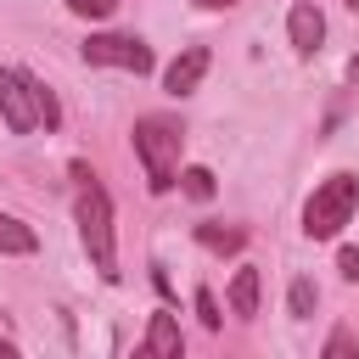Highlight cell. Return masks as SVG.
<instances>
[{"label":"cell","mask_w":359,"mask_h":359,"mask_svg":"<svg viewBox=\"0 0 359 359\" xmlns=\"http://www.w3.org/2000/svg\"><path fill=\"white\" fill-rule=\"evenodd\" d=\"M73 219H79V241H84V258H90V269L112 286L123 269H118V230H112V196H107V185L95 180V168L90 163H73Z\"/></svg>","instance_id":"cell-1"},{"label":"cell","mask_w":359,"mask_h":359,"mask_svg":"<svg viewBox=\"0 0 359 359\" xmlns=\"http://www.w3.org/2000/svg\"><path fill=\"white\" fill-rule=\"evenodd\" d=\"M129 146H135V163H140V174H146V191H151V196H168V191L180 185V151H185L180 118H168V112L135 118Z\"/></svg>","instance_id":"cell-2"},{"label":"cell","mask_w":359,"mask_h":359,"mask_svg":"<svg viewBox=\"0 0 359 359\" xmlns=\"http://www.w3.org/2000/svg\"><path fill=\"white\" fill-rule=\"evenodd\" d=\"M353 213H359V174L337 168V174H325L309 191V202H303V236L309 241H337Z\"/></svg>","instance_id":"cell-3"},{"label":"cell","mask_w":359,"mask_h":359,"mask_svg":"<svg viewBox=\"0 0 359 359\" xmlns=\"http://www.w3.org/2000/svg\"><path fill=\"white\" fill-rule=\"evenodd\" d=\"M79 56H84L90 67H123V73H135V79H146V73L157 67V56H151V45H146L140 34H90V39L79 45Z\"/></svg>","instance_id":"cell-4"},{"label":"cell","mask_w":359,"mask_h":359,"mask_svg":"<svg viewBox=\"0 0 359 359\" xmlns=\"http://www.w3.org/2000/svg\"><path fill=\"white\" fill-rule=\"evenodd\" d=\"M0 123L11 135H34L39 123V101H34V73L28 67H0Z\"/></svg>","instance_id":"cell-5"},{"label":"cell","mask_w":359,"mask_h":359,"mask_svg":"<svg viewBox=\"0 0 359 359\" xmlns=\"http://www.w3.org/2000/svg\"><path fill=\"white\" fill-rule=\"evenodd\" d=\"M208 67H213V50H208V45H185V50L163 67V95H174V101L196 95L202 79H208Z\"/></svg>","instance_id":"cell-6"},{"label":"cell","mask_w":359,"mask_h":359,"mask_svg":"<svg viewBox=\"0 0 359 359\" xmlns=\"http://www.w3.org/2000/svg\"><path fill=\"white\" fill-rule=\"evenodd\" d=\"M286 39H292L297 56H314V50L325 45V17H320L314 0H292V11H286Z\"/></svg>","instance_id":"cell-7"},{"label":"cell","mask_w":359,"mask_h":359,"mask_svg":"<svg viewBox=\"0 0 359 359\" xmlns=\"http://www.w3.org/2000/svg\"><path fill=\"white\" fill-rule=\"evenodd\" d=\"M258 297H264V275H258V264H241V269L230 275V286H224L230 314H236V320H252V314H258Z\"/></svg>","instance_id":"cell-8"},{"label":"cell","mask_w":359,"mask_h":359,"mask_svg":"<svg viewBox=\"0 0 359 359\" xmlns=\"http://www.w3.org/2000/svg\"><path fill=\"white\" fill-rule=\"evenodd\" d=\"M180 348H185V337H180V320H174L168 309H157V314H151V325H146V337H140V353L180 359Z\"/></svg>","instance_id":"cell-9"},{"label":"cell","mask_w":359,"mask_h":359,"mask_svg":"<svg viewBox=\"0 0 359 359\" xmlns=\"http://www.w3.org/2000/svg\"><path fill=\"white\" fill-rule=\"evenodd\" d=\"M196 241H202L213 258H230V252H241V247H247V224H219V219H202V224H196Z\"/></svg>","instance_id":"cell-10"},{"label":"cell","mask_w":359,"mask_h":359,"mask_svg":"<svg viewBox=\"0 0 359 359\" xmlns=\"http://www.w3.org/2000/svg\"><path fill=\"white\" fill-rule=\"evenodd\" d=\"M28 252H39L34 224H22L17 213H6V208H0V258H28Z\"/></svg>","instance_id":"cell-11"},{"label":"cell","mask_w":359,"mask_h":359,"mask_svg":"<svg viewBox=\"0 0 359 359\" xmlns=\"http://www.w3.org/2000/svg\"><path fill=\"white\" fill-rule=\"evenodd\" d=\"M314 303H320V286H314L309 275H292V286H286V314H292V320H309Z\"/></svg>","instance_id":"cell-12"},{"label":"cell","mask_w":359,"mask_h":359,"mask_svg":"<svg viewBox=\"0 0 359 359\" xmlns=\"http://www.w3.org/2000/svg\"><path fill=\"white\" fill-rule=\"evenodd\" d=\"M180 191H185L191 202H213V191H219V180H213V168H202V163H191V168H180Z\"/></svg>","instance_id":"cell-13"},{"label":"cell","mask_w":359,"mask_h":359,"mask_svg":"<svg viewBox=\"0 0 359 359\" xmlns=\"http://www.w3.org/2000/svg\"><path fill=\"white\" fill-rule=\"evenodd\" d=\"M34 101H39V123H45V135H50V129H62V101H56V90L34 79Z\"/></svg>","instance_id":"cell-14"},{"label":"cell","mask_w":359,"mask_h":359,"mask_svg":"<svg viewBox=\"0 0 359 359\" xmlns=\"http://www.w3.org/2000/svg\"><path fill=\"white\" fill-rule=\"evenodd\" d=\"M348 353H359V337H353L348 325H337V331L325 337V348H320V359H348Z\"/></svg>","instance_id":"cell-15"},{"label":"cell","mask_w":359,"mask_h":359,"mask_svg":"<svg viewBox=\"0 0 359 359\" xmlns=\"http://www.w3.org/2000/svg\"><path fill=\"white\" fill-rule=\"evenodd\" d=\"M67 11L84 17V22H107V17L118 11V0H67Z\"/></svg>","instance_id":"cell-16"},{"label":"cell","mask_w":359,"mask_h":359,"mask_svg":"<svg viewBox=\"0 0 359 359\" xmlns=\"http://www.w3.org/2000/svg\"><path fill=\"white\" fill-rule=\"evenodd\" d=\"M191 303H196V314H202V325H208V331H219V325H224V314H219V297H213L208 286H196V297H191Z\"/></svg>","instance_id":"cell-17"},{"label":"cell","mask_w":359,"mask_h":359,"mask_svg":"<svg viewBox=\"0 0 359 359\" xmlns=\"http://www.w3.org/2000/svg\"><path fill=\"white\" fill-rule=\"evenodd\" d=\"M337 269L342 280H359V247H337Z\"/></svg>","instance_id":"cell-18"},{"label":"cell","mask_w":359,"mask_h":359,"mask_svg":"<svg viewBox=\"0 0 359 359\" xmlns=\"http://www.w3.org/2000/svg\"><path fill=\"white\" fill-rule=\"evenodd\" d=\"M196 11H230V6H241V0H191Z\"/></svg>","instance_id":"cell-19"},{"label":"cell","mask_w":359,"mask_h":359,"mask_svg":"<svg viewBox=\"0 0 359 359\" xmlns=\"http://www.w3.org/2000/svg\"><path fill=\"white\" fill-rule=\"evenodd\" d=\"M0 353H17V348H11V342H6V337H0Z\"/></svg>","instance_id":"cell-20"},{"label":"cell","mask_w":359,"mask_h":359,"mask_svg":"<svg viewBox=\"0 0 359 359\" xmlns=\"http://www.w3.org/2000/svg\"><path fill=\"white\" fill-rule=\"evenodd\" d=\"M342 6H348V11H359V0H342Z\"/></svg>","instance_id":"cell-21"}]
</instances>
